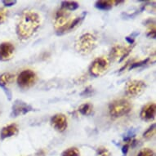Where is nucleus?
Listing matches in <instances>:
<instances>
[{
    "instance_id": "obj_1",
    "label": "nucleus",
    "mask_w": 156,
    "mask_h": 156,
    "mask_svg": "<svg viewBox=\"0 0 156 156\" xmlns=\"http://www.w3.org/2000/svg\"><path fill=\"white\" fill-rule=\"evenodd\" d=\"M41 25V17L34 11H25L16 26V34L20 39L30 38Z\"/></svg>"
},
{
    "instance_id": "obj_2",
    "label": "nucleus",
    "mask_w": 156,
    "mask_h": 156,
    "mask_svg": "<svg viewBox=\"0 0 156 156\" xmlns=\"http://www.w3.org/2000/svg\"><path fill=\"white\" fill-rule=\"evenodd\" d=\"M97 45V39L93 34L87 33L80 36L75 42L74 48L79 53L87 55L92 52Z\"/></svg>"
},
{
    "instance_id": "obj_3",
    "label": "nucleus",
    "mask_w": 156,
    "mask_h": 156,
    "mask_svg": "<svg viewBox=\"0 0 156 156\" xmlns=\"http://www.w3.org/2000/svg\"><path fill=\"white\" fill-rule=\"evenodd\" d=\"M133 108V105L128 100L121 98L113 101L109 105V113L113 118H119L128 115Z\"/></svg>"
},
{
    "instance_id": "obj_4",
    "label": "nucleus",
    "mask_w": 156,
    "mask_h": 156,
    "mask_svg": "<svg viewBox=\"0 0 156 156\" xmlns=\"http://www.w3.org/2000/svg\"><path fill=\"white\" fill-rule=\"evenodd\" d=\"M110 61L108 57L101 56L95 59L90 66V74L94 77H100L105 74V71L109 69Z\"/></svg>"
},
{
    "instance_id": "obj_5",
    "label": "nucleus",
    "mask_w": 156,
    "mask_h": 156,
    "mask_svg": "<svg viewBox=\"0 0 156 156\" xmlns=\"http://www.w3.org/2000/svg\"><path fill=\"white\" fill-rule=\"evenodd\" d=\"M36 80H37V75L31 69L23 70L17 77L18 86L22 89H26L32 87L35 83Z\"/></svg>"
},
{
    "instance_id": "obj_6",
    "label": "nucleus",
    "mask_w": 156,
    "mask_h": 156,
    "mask_svg": "<svg viewBox=\"0 0 156 156\" xmlns=\"http://www.w3.org/2000/svg\"><path fill=\"white\" fill-rule=\"evenodd\" d=\"M146 88V83L141 80H131L125 86V93L129 97L141 96Z\"/></svg>"
},
{
    "instance_id": "obj_7",
    "label": "nucleus",
    "mask_w": 156,
    "mask_h": 156,
    "mask_svg": "<svg viewBox=\"0 0 156 156\" xmlns=\"http://www.w3.org/2000/svg\"><path fill=\"white\" fill-rule=\"evenodd\" d=\"M133 47H134V44L129 47H127V48L121 46V45L115 46L110 51L109 59L119 60V62H121L129 55V53L133 50Z\"/></svg>"
},
{
    "instance_id": "obj_8",
    "label": "nucleus",
    "mask_w": 156,
    "mask_h": 156,
    "mask_svg": "<svg viewBox=\"0 0 156 156\" xmlns=\"http://www.w3.org/2000/svg\"><path fill=\"white\" fill-rule=\"evenodd\" d=\"M70 12L62 8L57 11L54 19V28L56 32L61 30L69 21H70Z\"/></svg>"
},
{
    "instance_id": "obj_9",
    "label": "nucleus",
    "mask_w": 156,
    "mask_h": 156,
    "mask_svg": "<svg viewBox=\"0 0 156 156\" xmlns=\"http://www.w3.org/2000/svg\"><path fill=\"white\" fill-rule=\"evenodd\" d=\"M34 108L30 105L21 100H16L12 107V117H18L20 115H26L27 113L33 111Z\"/></svg>"
},
{
    "instance_id": "obj_10",
    "label": "nucleus",
    "mask_w": 156,
    "mask_h": 156,
    "mask_svg": "<svg viewBox=\"0 0 156 156\" xmlns=\"http://www.w3.org/2000/svg\"><path fill=\"white\" fill-rule=\"evenodd\" d=\"M15 51V47L9 42H4L0 44V61L7 62L12 58Z\"/></svg>"
},
{
    "instance_id": "obj_11",
    "label": "nucleus",
    "mask_w": 156,
    "mask_h": 156,
    "mask_svg": "<svg viewBox=\"0 0 156 156\" xmlns=\"http://www.w3.org/2000/svg\"><path fill=\"white\" fill-rule=\"evenodd\" d=\"M51 124L56 131L60 133L64 132L68 125L66 116L63 114H56L51 119Z\"/></svg>"
},
{
    "instance_id": "obj_12",
    "label": "nucleus",
    "mask_w": 156,
    "mask_h": 156,
    "mask_svg": "<svg viewBox=\"0 0 156 156\" xmlns=\"http://www.w3.org/2000/svg\"><path fill=\"white\" fill-rule=\"evenodd\" d=\"M156 113V105L154 103L150 102L146 104L141 111L140 116L141 119L144 121H151L153 120L155 117Z\"/></svg>"
},
{
    "instance_id": "obj_13",
    "label": "nucleus",
    "mask_w": 156,
    "mask_h": 156,
    "mask_svg": "<svg viewBox=\"0 0 156 156\" xmlns=\"http://www.w3.org/2000/svg\"><path fill=\"white\" fill-rule=\"evenodd\" d=\"M86 14H87V12H83L81 16H78V17L74 18V20H70V21H69V22L61 30L56 32V34H57V35H62V34H64L67 33V32H69V31H71L72 30H74V29L76 28L77 26H80V24H81V22L83 21V19H84Z\"/></svg>"
},
{
    "instance_id": "obj_14",
    "label": "nucleus",
    "mask_w": 156,
    "mask_h": 156,
    "mask_svg": "<svg viewBox=\"0 0 156 156\" xmlns=\"http://www.w3.org/2000/svg\"><path fill=\"white\" fill-rule=\"evenodd\" d=\"M18 132H19L18 126L15 123H12V124L6 126L2 129L1 133H0V136H1V139L9 138L13 136L16 135Z\"/></svg>"
},
{
    "instance_id": "obj_15",
    "label": "nucleus",
    "mask_w": 156,
    "mask_h": 156,
    "mask_svg": "<svg viewBox=\"0 0 156 156\" xmlns=\"http://www.w3.org/2000/svg\"><path fill=\"white\" fill-rule=\"evenodd\" d=\"M123 3V1H115V0H100V1H97L95 3V7L97 9H100V10L103 11H108L110 10L114 6H117L119 3Z\"/></svg>"
},
{
    "instance_id": "obj_16",
    "label": "nucleus",
    "mask_w": 156,
    "mask_h": 156,
    "mask_svg": "<svg viewBox=\"0 0 156 156\" xmlns=\"http://www.w3.org/2000/svg\"><path fill=\"white\" fill-rule=\"evenodd\" d=\"M15 79V74L12 73H4L0 75V87H5L12 83Z\"/></svg>"
},
{
    "instance_id": "obj_17",
    "label": "nucleus",
    "mask_w": 156,
    "mask_h": 156,
    "mask_svg": "<svg viewBox=\"0 0 156 156\" xmlns=\"http://www.w3.org/2000/svg\"><path fill=\"white\" fill-rule=\"evenodd\" d=\"M79 7V3L74 1H63L62 3V8H64L69 12L77 10Z\"/></svg>"
},
{
    "instance_id": "obj_18",
    "label": "nucleus",
    "mask_w": 156,
    "mask_h": 156,
    "mask_svg": "<svg viewBox=\"0 0 156 156\" xmlns=\"http://www.w3.org/2000/svg\"><path fill=\"white\" fill-rule=\"evenodd\" d=\"M93 110V105L90 103H85L83 104L79 108V112L83 115H89L92 114Z\"/></svg>"
},
{
    "instance_id": "obj_19",
    "label": "nucleus",
    "mask_w": 156,
    "mask_h": 156,
    "mask_svg": "<svg viewBox=\"0 0 156 156\" xmlns=\"http://www.w3.org/2000/svg\"><path fill=\"white\" fill-rule=\"evenodd\" d=\"M62 156H80V152L76 147H70L63 151Z\"/></svg>"
},
{
    "instance_id": "obj_20",
    "label": "nucleus",
    "mask_w": 156,
    "mask_h": 156,
    "mask_svg": "<svg viewBox=\"0 0 156 156\" xmlns=\"http://www.w3.org/2000/svg\"><path fill=\"white\" fill-rule=\"evenodd\" d=\"M155 134V123H153L152 125L150 126V128L143 133V137L145 139H151Z\"/></svg>"
},
{
    "instance_id": "obj_21",
    "label": "nucleus",
    "mask_w": 156,
    "mask_h": 156,
    "mask_svg": "<svg viewBox=\"0 0 156 156\" xmlns=\"http://www.w3.org/2000/svg\"><path fill=\"white\" fill-rule=\"evenodd\" d=\"M97 156H110V153L107 148H105L104 146H100L97 150Z\"/></svg>"
},
{
    "instance_id": "obj_22",
    "label": "nucleus",
    "mask_w": 156,
    "mask_h": 156,
    "mask_svg": "<svg viewBox=\"0 0 156 156\" xmlns=\"http://www.w3.org/2000/svg\"><path fill=\"white\" fill-rule=\"evenodd\" d=\"M150 61H151V57H148V58H146V59L143 60V61H141V62L133 63V64L131 65L130 69H134V68H137V67L143 66L145 65L148 64Z\"/></svg>"
},
{
    "instance_id": "obj_23",
    "label": "nucleus",
    "mask_w": 156,
    "mask_h": 156,
    "mask_svg": "<svg viewBox=\"0 0 156 156\" xmlns=\"http://www.w3.org/2000/svg\"><path fill=\"white\" fill-rule=\"evenodd\" d=\"M8 16V11L5 8H0V25L4 23Z\"/></svg>"
},
{
    "instance_id": "obj_24",
    "label": "nucleus",
    "mask_w": 156,
    "mask_h": 156,
    "mask_svg": "<svg viewBox=\"0 0 156 156\" xmlns=\"http://www.w3.org/2000/svg\"><path fill=\"white\" fill-rule=\"evenodd\" d=\"M154 152L151 149L145 148L142 149L140 152L138 153L137 156H153Z\"/></svg>"
},
{
    "instance_id": "obj_25",
    "label": "nucleus",
    "mask_w": 156,
    "mask_h": 156,
    "mask_svg": "<svg viewBox=\"0 0 156 156\" xmlns=\"http://www.w3.org/2000/svg\"><path fill=\"white\" fill-rule=\"evenodd\" d=\"M149 25H150V29H149L147 36L151 37V38H155V26H154V23H150Z\"/></svg>"
},
{
    "instance_id": "obj_26",
    "label": "nucleus",
    "mask_w": 156,
    "mask_h": 156,
    "mask_svg": "<svg viewBox=\"0 0 156 156\" xmlns=\"http://www.w3.org/2000/svg\"><path fill=\"white\" fill-rule=\"evenodd\" d=\"M92 93H93V88H92V87H87V88H86V89H85L82 93H81V96H83V97H90Z\"/></svg>"
},
{
    "instance_id": "obj_27",
    "label": "nucleus",
    "mask_w": 156,
    "mask_h": 156,
    "mask_svg": "<svg viewBox=\"0 0 156 156\" xmlns=\"http://www.w3.org/2000/svg\"><path fill=\"white\" fill-rule=\"evenodd\" d=\"M3 5L6 6V7H12V6L15 5L16 3V1H9V0H8V1H3Z\"/></svg>"
},
{
    "instance_id": "obj_28",
    "label": "nucleus",
    "mask_w": 156,
    "mask_h": 156,
    "mask_svg": "<svg viewBox=\"0 0 156 156\" xmlns=\"http://www.w3.org/2000/svg\"><path fill=\"white\" fill-rule=\"evenodd\" d=\"M128 150H129V143H127L122 147V153L123 155H126L128 154Z\"/></svg>"
},
{
    "instance_id": "obj_29",
    "label": "nucleus",
    "mask_w": 156,
    "mask_h": 156,
    "mask_svg": "<svg viewBox=\"0 0 156 156\" xmlns=\"http://www.w3.org/2000/svg\"><path fill=\"white\" fill-rule=\"evenodd\" d=\"M126 40L129 43V44L133 45L134 44V38H130V37H126Z\"/></svg>"
},
{
    "instance_id": "obj_30",
    "label": "nucleus",
    "mask_w": 156,
    "mask_h": 156,
    "mask_svg": "<svg viewBox=\"0 0 156 156\" xmlns=\"http://www.w3.org/2000/svg\"><path fill=\"white\" fill-rule=\"evenodd\" d=\"M45 151H44V150H41V151H39V152H38V154H37V155L38 156H44L45 155Z\"/></svg>"
}]
</instances>
